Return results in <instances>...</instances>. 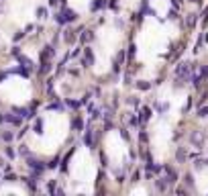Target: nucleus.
<instances>
[{"mask_svg":"<svg viewBox=\"0 0 208 196\" xmlns=\"http://www.w3.org/2000/svg\"><path fill=\"white\" fill-rule=\"evenodd\" d=\"M141 6V0H118V8L125 15H133L137 12V8Z\"/></svg>","mask_w":208,"mask_h":196,"instance_id":"8","label":"nucleus"},{"mask_svg":"<svg viewBox=\"0 0 208 196\" xmlns=\"http://www.w3.org/2000/svg\"><path fill=\"white\" fill-rule=\"evenodd\" d=\"M68 4H69L73 15H84V12H88L96 4V0H68Z\"/></svg>","mask_w":208,"mask_h":196,"instance_id":"7","label":"nucleus"},{"mask_svg":"<svg viewBox=\"0 0 208 196\" xmlns=\"http://www.w3.org/2000/svg\"><path fill=\"white\" fill-rule=\"evenodd\" d=\"M102 155L108 172L122 176L133 162V149L121 129H108L102 135Z\"/></svg>","mask_w":208,"mask_h":196,"instance_id":"5","label":"nucleus"},{"mask_svg":"<svg viewBox=\"0 0 208 196\" xmlns=\"http://www.w3.org/2000/svg\"><path fill=\"white\" fill-rule=\"evenodd\" d=\"M129 41V15L108 12L90 35V72L106 78L114 72Z\"/></svg>","mask_w":208,"mask_h":196,"instance_id":"3","label":"nucleus"},{"mask_svg":"<svg viewBox=\"0 0 208 196\" xmlns=\"http://www.w3.org/2000/svg\"><path fill=\"white\" fill-rule=\"evenodd\" d=\"M182 39V27L178 20H161L147 15L137 24L133 35L135 45V65L139 68V78L153 80L167 65L171 51Z\"/></svg>","mask_w":208,"mask_h":196,"instance_id":"2","label":"nucleus"},{"mask_svg":"<svg viewBox=\"0 0 208 196\" xmlns=\"http://www.w3.org/2000/svg\"><path fill=\"white\" fill-rule=\"evenodd\" d=\"M0 166H2V159H0Z\"/></svg>","mask_w":208,"mask_h":196,"instance_id":"10","label":"nucleus"},{"mask_svg":"<svg viewBox=\"0 0 208 196\" xmlns=\"http://www.w3.org/2000/svg\"><path fill=\"white\" fill-rule=\"evenodd\" d=\"M204 53L208 55V23H206V29H204Z\"/></svg>","mask_w":208,"mask_h":196,"instance_id":"9","label":"nucleus"},{"mask_svg":"<svg viewBox=\"0 0 208 196\" xmlns=\"http://www.w3.org/2000/svg\"><path fill=\"white\" fill-rule=\"evenodd\" d=\"M192 184L198 194H208V163H202L192 172Z\"/></svg>","mask_w":208,"mask_h":196,"instance_id":"6","label":"nucleus"},{"mask_svg":"<svg viewBox=\"0 0 208 196\" xmlns=\"http://www.w3.org/2000/svg\"><path fill=\"white\" fill-rule=\"evenodd\" d=\"M65 174L69 178L72 192L77 194H94L100 178V157L88 145H77L72 151L65 166Z\"/></svg>","mask_w":208,"mask_h":196,"instance_id":"4","label":"nucleus"},{"mask_svg":"<svg viewBox=\"0 0 208 196\" xmlns=\"http://www.w3.org/2000/svg\"><path fill=\"white\" fill-rule=\"evenodd\" d=\"M153 102L155 110L147 122L149 149L157 163H167L178 147L179 127L188 104V88L165 82L155 90Z\"/></svg>","mask_w":208,"mask_h":196,"instance_id":"1","label":"nucleus"}]
</instances>
